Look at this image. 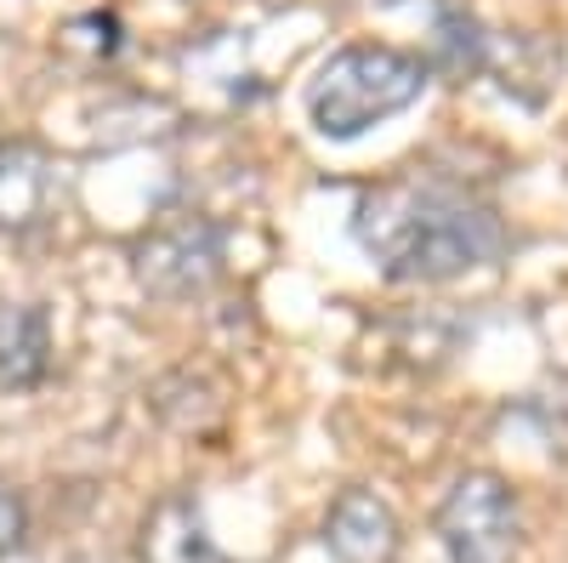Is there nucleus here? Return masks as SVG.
Here are the masks:
<instances>
[{
  "instance_id": "1",
  "label": "nucleus",
  "mask_w": 568,
  "mask_h": 563,
  "mask_svg": "<svg viewBox=\"0 0 568 563\" xmlns=\"http://www.w3.org/2000/svg\"><path fill=\"white\" fill-rule=\"evenodd\" d=\"M358 245L393 279H455L506 251V228L489 205L438 182H387L358 200Z\"/></svg>"
},
{
  "instance_id": "2",
  "label": "nucleus",
  "mask_w": 568,
  "mask_h": 563,
  "mask_svg": "<svg viewBox=\"0 0 568 563\" xmlns=\"http://www.w3.org/2000/svg\"><path fill=\"white\" fill-rule=\"evenodd\" d=\"M426 91V63L393 46H347L307 86V120L329 143H353L369 125L404 114Z\"/></svg>"
},
{
  "instance_id": "3",
  "label": "nucleus",
  "mask_w": 568,
  "mask_h": 563,
  "mask_svg": "<svg viewBox=\"0 0 568 563\" xmlns=\"http://www.w3.org/2000/svg\"><path fill=\"white\" fill-rule=\"evenodd\" d=\"M438 541L455 563H517L524 519L495 473H460L438 506Z\"/></svg>"
},
{
  "instance_id": "4",
  "label": "nucleus",
  "mask_w": 568,
  "mask_h": 563,
  "mask_svg": "<svg viewBox=\"0 0 568 563\" xmlns=\"http://www.w3.org/2000/svg\"><path fill=\"white\" fill-rule=\"evenodd\" d=\"M131 268H136V285L149 296H165V302L200 296L222 273V228L205 217H176L131 251Z\"/></svg>"
},
{
  "instance_id": "5",
  "label": "nucleus",
  "mask_w": 568,
  "mask_h": 563,
  "mask_svg": "<svg viewBox=\"0 0 568 563\" xmlns=\"http://www.w3.org/2000/svg\"><path fill=\"white\" fill-rule=\"evenodd\" d=\"M63 200L58 160L34 143H0V228H40Z\"/></svg>"
},
{
  "instance_id": "6",
  "label": "nucleus",
  "mask_w": 568,
  "mask_h": 563,
  "mask_svg": "<svg viewBox=\"0 0 568 563\" xmlns=\"http://www.w3.org/2000/svg\"><path fill=\"white\" fill-rule=\"evenodd\" d=\"M324 546L336 563H393L398 557V519L382 495L369 490H347L329 506L324 524Z\"/></svg>"
},
{
  "instance_id": "7",
  "label": "nucleus",
  "mask_w": 568,
  "mask_h": 563,
  "mask_svg": "<svg viewBox=\"0 0 568 563\" xmlns=\"http://www.w3.org/2000/svg\"><path fill=\"white\" fill-rule=\"evenodd\" d=\"M52 370V319L34 302L0 308V388L7 393H29L45 382Z\"/></svg>"
},
{
  "instance_id": "8",
  "label": "nucleus",
  "mask_w": 568,
  "mask_h": 563,
  "mask_svg": "<svg viewBox=\"0 0 568 563\" xmlns=\"http://www.w3.org/2000/svg\"><path fill=\"white\" fill-rule=\"evenodd\" d=\"M142 563H222L216 541L205 535V519L187 495H171L142 524Z\"/></svg>"
},
{
  "instance_id": "9",
  "label": "nucleus",
  "mask_w": 568,
  "mask_h": 563,
  "mask_svg": "<svg viewBox=\"0 0 568 563\" xmlns=\"http://www.w3.org/2000/svg\"><path fill=\"white\" fill-rule=\"evenodd\" d=\"M489 69L500 74V91H511V98H524V103H540L546 86L562 69V52L551 40H540V34H511L500 58L489 52Z\"/></svg>"
},
{
  "instance_id": "10",
  "label": "nucleus",
  "mask_w": 568,
  "mask_h": 563,
  "mask_svg": "<svg viewBox=\"0 0 568 563\" xmlns=\"http://www.w3.org/2000/svg\"><path fill=\"white\" fill-rule=\"evenodd\" d=\"M433 69L449 74V80H466V74L489 69V34H484V23L466 18V12H444L433 23Z\"/></svg>"
},
{
  "instance_id": "11",
  "label": "nucleus",
  "mask_w": 568,
  "mask_h": 563,
  "mask_svg": "<svg viewBox=\"0 0 568 563\" xmlns=\"http://www.w3.org/2000/svg\"><path fill=\"white\" fill-rule=\"evenodd\" d=\"M23 530H29V512H23V495L12 484H0V557L23 546Z\"/></svg>"
}]
</instances>
